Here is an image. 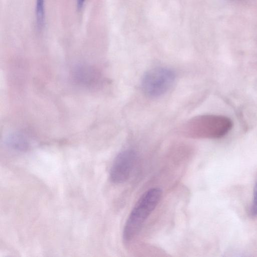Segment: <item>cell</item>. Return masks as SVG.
Here are the masks:
<instances>
[{
    "label": "cell",
    "mask_w": 257,
    "mask_h": 257,
    "mask_svg": "<svg viewBox=\"0 0 257 257\" xmlns=\"http://www.w3.org/2000/svg\"><path fill=\"white\" fill-rule=\"evenodd\" d=\"M162 196L158 188H152L145 192L131 211L125 223L123 239L128 242L138 233L147 218L155 209Z\"/></svg>",
    "instance_id": "2"
},
{
    "label": "cell",
    "mask_w": 257,
    "mask_h": 257,
    "mask_svg": "<svg viewBox=\"0 0 257 257\" xmlns=\"http://www.w3.org/2000/svg\"><path fill=\"white\" fill-rule=\"evenodd\" d=\"M85 0H77V8L80 10L83 7Z\"/></svg>",
    "instance_id": "8"
},
{
    "label": "cell",
    "mask_w": 257,
    "mask_h": 257,
    "mask_svg": "<svg viewBox=\"0 0 257 257\" xmlns=\"http://www.w3.org/2000/svg\"><path fill=\"white\" fill-rule=\"evenodd\" d=\"M232 122L228 117L201 115L194 117L183 125L181 132L195 138H218L225 135L232 128Z\"/></svg>",
    "instance_id": "1"
},
{
    "label": "cell",
    "mask_w": 257,
    "mask_h": 257,
    "mask_svg": "<svg viewBox=\"0 0 257 257\" xmlns=\"http://www.w3.org/2000/svg\"><path fill=\"white\" fill-rule=\"evenodd\" d=\"M10 145L16 149H24L27 147L26 141L19 135L12 136L9 140Z\"/></svg>",
    "instance_id": "6"
},
{
    "label": "cell",
    "mask_w": 257,
    "mask_h": 257,
    "mask_svg": "<svg viewBox=\"0 0 257 257\" xmlns=\"http://www.w3.org/2000/svg\"><path fill=\"white\" fill-rule=\"evenodd\" d=\"M45 0H36V18L37 27L42 29L45 21Z\"/></svg>",
    "instance_id": "5"
},
{
    "label": "cell",
    "mask_w": 257,
    "mask_h": 257,
    "mask_svg": "<svg viewBox=\"0 0 257 257\" xmlns=\"http://www.w3.org/2000/svg\"><path fill=\"white\" fill-rule=\"evenodd\" d=\"M250 213L251 216H257V179L253 188V199L250 207Z\"/></svg>",
    "instance_id": "7"
},
{
    "label": "cell",
    "mask_w": 257,
    "mask_h": 257,
    "mask_svg": "<svg viewBox=\"0 0 257 257\" xmlns=\"http://www.w3.org/2000/svg\"><path fill=\"white\" fill-rule=\"evenodd\" d=\"M137 154L132 150H124L115 157L111 166L109 177L111 182L121 184L130 177L137 160Z\"/></svg>",
    "instance_id": "4"
},
{
    "label": "cell",
    "mask_w": 257,
    "mask_h": 257,
    "mask_svg": "<svg viewBox=\"0 0 257 257\" xmlns=\"http://www.w3.org/2000/svg\"><path fill=\"white\" fill-rule=\"evenodd\" d=\"M174 72L166 67H156L147 71L142 80V89L147 96L158 97L166 93L173 84Z\"/></svg>",
    "instance_id": "3"
}]
</instances>
